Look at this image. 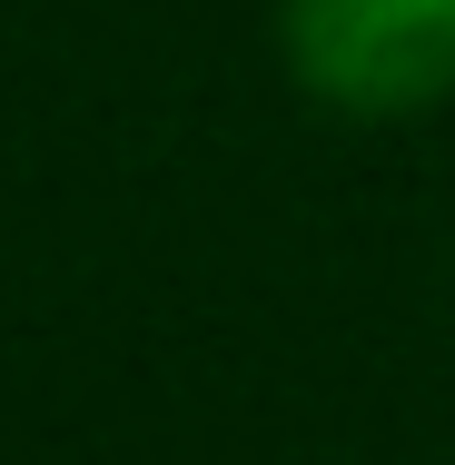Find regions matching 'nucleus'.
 Masks as SVG:
<instances>
[{
    "label": "nucleus",
    "mask_w": 455,
    "mask_h": 465,
    "mask_svg": "<svg viewBox=\"0 0 455 465\" xmlns=\"http://www.w3.org/2000/svg\"><path fill=\"white\" fill-rule=\"evenodd\" d=\"M297 80L347 119H416L455 99V0H287Z\"/></svg>",
    "instance_id": "nucleus-1"
}]
</instances>
